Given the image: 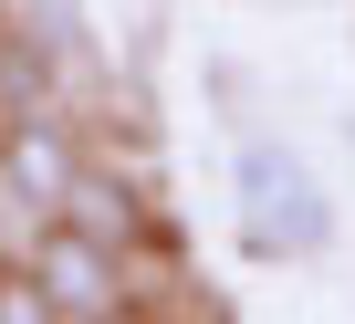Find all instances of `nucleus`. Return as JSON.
Returning <instances> with one entry per match:
<instances>
[{
  "label": "nucleus",
  "instance_id": "nucleus-4",
  "mask_svg": "<svg viewBox=\"0 0 355 324\" xmlns=\"http://www.w3.org/2000/svg\"><path fill=\"white\" fill-rule=\"evenodd\" d=\"M0 324H63V303L42 293L32 262H0Z\"/></svg>",
  "mask_w": 355,
  "mask_h": 324
},
{
  "label": "nucleus",
  "instance_id": "nucleus-3",
  "mask_svg": "<svg viewBox=\"0 0 355 324\" xmlns=\"http://www.w3.org/2000/svg\"><path fill=\"white\" fill-rule=\"evenodd\" d=\"M73 178H84V157L63 146V126H42V115H21L11 136H0V189H11L21 210H42V220H63V199H73Z\"/></svg>",
  "mask_w": 355,
  "mask_h": 324
},
{
  "label": "nucleus",
  "instance_id": "nucleus-1",
  "mask_svg": "<svg viewBox=\"0 0 355 324\" xmlns=\"http://www.w3.org/2000/svg\"><path fill=\"white\" fill-rule=\"evenodd\" d=\"M230 230L251 262H313L334 241V189L293 136H241L230 146Z\"/></svg>",
  "mask_w": 355,
  "mask_h": 324
},
{
  "label": "nucleus",
  "instance_id": "nucleus-5",
  "mask_svg": "<svg viewBox=\"0 0 355 324\" xmlns=\"http://www.w3.org/2000/svg\"><path fill=\"white\" fill-rule=\"evenodd\" d=\"M282 11H303V0H282Z\"/></svg>",
  "mask_w": 355,
  "mask_h": 324
},
{
  "label": "nucleus",
  "instance_id": "nucleus-2",
  "mask_svg": "<svg viewBox=\"0 0 355 324\" xmlns=\"http://www.w3.org/2000/svg\"><path fill=\"white\" fill-rule=\"evenodd\" d=\"M32 272H42V293L63 303V324H115V314H125V262H115L94 230H73V220H53V230L32 241Z\"/></svg>",
  "mask_w": 355,
  "mask_h": 324
}]
</instances>
